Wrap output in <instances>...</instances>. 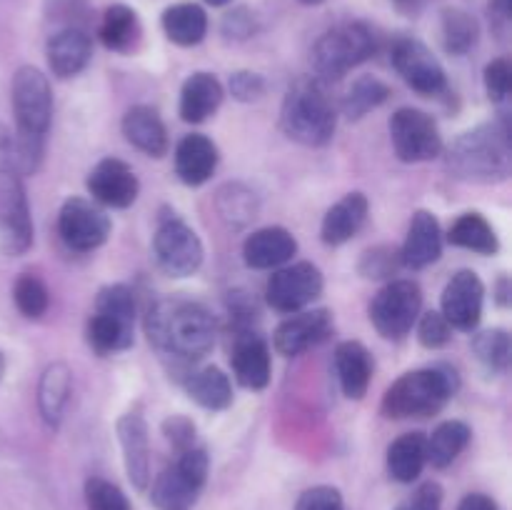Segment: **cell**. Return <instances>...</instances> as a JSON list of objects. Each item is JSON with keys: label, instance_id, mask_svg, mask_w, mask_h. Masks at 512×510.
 <instances>
[{"label": "cell", "instance_id": "cell-1", "mask_svg": "<svg viewBox=\"0 0 512 510\" xmlns=\"http://www.w3.org/2000/svg\"><path fill=\"white\" fill-rule=\"evenodd\" d=\"M145 333L160 355L180 363H195L213 350L215 320L205 305L168 295L148 310Z\"/></svg>", "mask_w": 512, "mask_h": 510}, {"label": "cell", "instance_id": "cell-2", "mask_svg": "<svg viewBox=\"0 0 512 510\" xmlns=\"http://www.w3.org/2000/svg\"><path fill=\"white\" fill-rule=\"evenodd\" d=\"M13 113L18 138L10 140V163L30 173L38 168L43 140L53 123V90L48 78L33 65H23L13 75Z\"/></svg>", "mask_w": 512, "mask_h": 510}, {"label": "cell", "instance_id": "cell-3", "mask_svg": "<svg viewBox=\"0 0 512 510\" xmlns=\"http://www.w3.org/2000/svg\"><path fill=\"white\" fill-rule=\"evenodd\" d=\"M448 168L455 178L475 183L508 180L512 170V143L508 120H493L460 135L448 150Z\"/></svg>", "mask_w": 512, "mask_h": 510}, {"label": "cell", "instance_id": "cell-4", "mask_svg": "<svg viewBox=\"0 0 512 510\" xmlns=\"http://www.w3.org/2000/svg\"><path fill=\"white\" fill-rule=\"evenodd\" d=\"M338 115L333 100L323 88V80L300 78L288 88L280 108V128L290 140L308 148L328 145L335 135Z\"/></svg>", "mask_w": 512, "mask_h": 510}, {"label": "cell", "instance_id": "cell-5", "mask_svg": "<svg viewBox=\"0 0 512 510\" xmlns=\"http://www.w3.org/2000/svg\"><path fill=\"white\" fill-rule=\"evenodd\" d=\"M458 393V373L448 365L410 370L400 375L383 395L385 418H428L440 413Z\"/></svg>", "mask_w": 512, "mask_h": 510}, {"label": "cell", "instance_id": "cell-6", "mask_svg": "<svg viewBox=\"0 0 512 510\" xmlns=\"http://www.w3.org/2000/svg\"><path fill=\"white\" fill-rule=\"evenodd\" d=\"M135 298L128 285H108L95 298V310L88 320V343L95 353L110 355L133 345Z\"/></svg>", "mask_w": 512, "mask_h": 510}, {"label": "cell", "instance_id": "cell-7", "mask_svg": "<svg viewBox=\"0 0 512 510\" xmlns=\"http://www.w3.org/2000/svg\"><path fill=\"white\" fill-rule=\"evenodd\" d=\"M375 33L365 23H343L318 38L313 68L318 80H340L375 53Z\"/></svg>", "mask_w": 512, "mask_h": 510}, {"label": "cell", "instance_id": "cell-8", "mask_svg": "<svg viewBox=\"0 0 512 510\" xmlns=\"http://www.w3.org/2000/svg\"><path fill=\"white\" fill-rule=\"evenodd\" d=\"M210 460L205 448H188L178 455L170 468L155 478L150 503L158 510H190L198 503L208 480Z\"/></svg>", "mask_w": 512, "mask_h": 510}, {"label": "cell", "instance_id": "cell-9", "mask_svg": "<svg viewBox=\"0 0 512 510\" xmlns=\"http://www.w3.org/2000/svg\"><path fill=\"white\" fill-rule=\"evenodd\" d=\"M423 290L415 280H390L370 303V323L383 338L400 340L418 323Z\"/></svg>", "mask_w": 512, "mask_h": 510}, {"label": "cell", "instance_id": "cell-10", "mask_svg": "<svg viewBox=\"0 0 512 510\" xmlns=\"http://www.w3.org/2000/svg\"><path fill=\"white\" fill-rule=\"evenodd\" d=\"M395 155L403 163H425L443 153V135L430 113L418 108L395 110L388 123Z\"/></svg>", "mask_w": 512, "mask_h": 510}, {"label": "cell", "instance_id": "cell-11", "mask_svg": "<svg viewBox=\"0 0 512 510\" xmlns=\"http://www.w3.org/2000/svg\"><path fill=\"white\" fill-rule=\"evenodd\" d=\"M323 293V273L313 263H293L275 268L265 285V300L283 315L300 313Z\"/></svg>", "mask_w": 512, "mask_h": 510}, {"label": "cell", "instance_id": "cell-12", "mask_svg": "<svg viewBox=\"0 0 512 510\" xmlns=\"http://www.w3.org/2000/svg\"><path fill=\"white\" fill-rule=\"evenodd\" d=\"M153 253L160 268L173 278L193 275L203 265V243L198 233L180 218H163L153 238Z\"/></svg>", "mask_w": 512, "mask_h": 510}, {"label": "cell", "instance_id": "cell-13", "mask_svg": "<svg viewBox=\"0 0 512 510\" xmlns=\"http://www.w3.org/2000/svg\"><path fill=\"white\" fill-rule=\"evenodd\" d=\"M60 240L75 253L100 248L110 235V218L95 200L68 198L58 213Z\"/></svg>", "mask_w": 512, "mask_h": 510}, {"label": "cell", "instance_id": "cell-14", "mask_svg": "<svg viewBox=\"0 0 512 510\" xmlns=\"http://www.w3.org/2000/svg\"><path fill=\"white\" fill-rule=\"evenodd\" d=\"M393 68L420 95H438L448 88L445 68L425 43L415 38H398L390 50Z\"/></svg>", "mask_w": 512, "mask_h": 510}, {"label": "cell", "instance_id": "cell-15", "mask_svg": "<svg viewBox=\"0 0 512 510\" xmlns=\"http://www.w3.org/2000/svg\"><path fill=\"white\" fill-rule=\"evenodd\" d=\"M483 303H485V285L473 270H460L453 278L448 280L443 290L440 305L453 328L458 330H475L478 328L480 318H483Z\"/></svg>", "mask_w": 512, "mask_h": 510}, {"label": "cell", "instance_id": "cell-16", "mask_svg": "<svg viewBox=\"0 0 512 510\" xmlns=\"http://www.w3.org/2000/svg\"><path fill=\"white\" fill-rule=\"evenodd\" d=\"M330 330H333V313L328 308L300 310V313H293L278 325L273 335V345L285 358H295V355L323 343Z\"/></svg>", "mask_w": 512, "mask_h": 510}, {"label": "cell", "instance_id": "cell-17", "mask_svg": "<svg viewBox=\"0 0 512 510\" xmlns=\"http://www.w3.org/2000/svg\"><path fill=\"white\" fill-rule=\"evenodd\" d=\"M88 193L105 208H130L140 193L138 175L123 160L103 158L88 173Z\"/></svg>", "mask_w": 512, "mask_h": 510}, {"label": "cell", "instance_id": "cell-18", "mask_svg": "<svg viewBox=\"0 0 512 510\" xmlns=\"http://www.w3.org/2000/svg\"><path fill=\"white\" fill-rule=\"evenodd\" d=\"M440 255H443V230H440L438 218L430 210H418L410 220L408 235L400 250V263L405 268L423 270L438 263Z\"/></svg>", "mask_w": 512, "mask_h": 510}, {"label": "cell", "instance_id": "cell-19", "mask_svg": "<svg viewBox=\"0 0 512 510\" xmlns=\"http://www.w3.org/2000/svg\"><path fill=\"white\" fill-rule=\"evenodd\" d=\"M118 438L123 448L125 473L130 483L138 490H145L150 483V443H148V425L145 418L135 410L120 415L118 420Z\"/></svg>", "mask_w": 512, "mask_h": 510}, {"label": "cell", "instance_id": "cell-20", "mask_svg": "<svg viewBox=\"0 0 512 510\" xmlns=\"http://www.w3.org/2000/svg\"><path fill=\"white\" fill-rule=\"evenodd\" d=\"M295 253H298V240L293 238L290 230L280 228V225L255 230L243 243V260L253 270L280 268L288 260H293Z\"/></svg>", "mask_w": 512, "mask_h": 510}, {"label": "cell", "instance_id": "cell-21", "mask_svg": "<svg viewBox=\"0 0 512 510\" xmlns=\"http://www.w3.org/2000/svg\"><path fill=\"white\" fill-rule=\"evenodd\" d=\"M218 145L203 133H190L175 148V173L190 188L208 183L218 168Z\"/></svg>", "mask_w": 512, "mask_h": 510}, {"label": "cell", "instance_id": "cell-22", "mask_svg": "<svg viewBox=\"0 0 512 510\" xmlns=\"http://www.w3.org/2000/svg\"><path fill=\"white\" fill-rule=\"evenodd\" d=\"M45 55H48L50 73L60 80H68L83 73L85 65L90 63L93 43H90L88 33H83L80 28H65L48 40Z\"/></svg>", "mask_w": 512, "mask_h": 510}, {"label": "cell", "instance_id": "cell-23", "mask_svg": "<svg viewBox=\"0 0 512 510\" xmlns=\"http://www.w3.org/2000/svg\"><path fill=\"white\" fill-rule=\"evenodd\" d=\"M370 203L363 193H348L340 198L333 208L325 213L323 225H320V238L325 245H345L360 233V228L368 220Z\"/></svg>", "mask_w": 512, "mask_h": 510}, {"label": "cell", "instance_id": "cell-24", "mask_svg": "<svg viewBox=\"0 0 512 510\" xmlns=\"http://www.w3.org/2000/svg\"><path fill=\"white\" fill-rule=\"evenodd\" d=\"M123 135L133 148L143 150L150 158H163L170 148L163 118L150 105H133L123 115Z\"/></svg>", "mask_w": 512, "mask_h": 510}, {"label": "cell", "instance_id": "cell-25", "mask_svg": "<svg viewBox=\"0 0 512 510\" xmlns=\"http://www.w3.org/2000/svg\"><path fill=\"white\" fill-rule=\"evenodd\" d=\"M233 375L243 388L248 390H263L268 388L270 373H273V363H270V348L260 335H243L235 343L233 358Z\"/></svg>", "mask_w": 512, "mask_h": 510}, {"label": "cell", "instance_id": "cell-26", "mask_svg": "<svg viewBox=\"0 0 512 510\" xmlns=\"http://www.w3.org/2000/svg\"><path fill=\"white\" fill-rule=\"evenodd\" d=\"M3 243L13 255L25 253L33 245V220H30L28 198L18 178L8 180L3 203Z\"/></svg>", "mask_w": 512, "mask_h": 510}, {"label": "cell", "instance_id": "cell-27", "mask_svg": "<svg viewBox=\"0 0 512 510\" xmlns=\"http://www.w3.org/2000/svg\"><path fill=\"white\" fill-rule=\"evenodd\" d=\"M335 370L343 393L350 400H363L373 380V358L358 340H345L335 348Z\"/></svg>", "mask_w": 512, "mask_h": 510}, {"label": "cell", "instance_id": "cell-28", "mask_svg": "<svg viewBox=\"0 0 512 510\" xmlns=\"http://www.w3.org/2000/svg\"><path fill=\"white\" fill-rule=\"evenodd\" d=\"M223 85L213 73H193L180 90V118L185 123H205L223 103Z\"/></svg>", "mask_w": 512, "mask_h": 510}, {"label": "cell", "instance_id": "cell-29", "mask_svg": "<svg viewBox=\"0 0 512 510\" xmlns=\"http://www.w3.org/2000/svg\"><path fill=\"white\" fill-rule=\"evenodd\" d=\"M73 393V373L65 363H50L38 383V408L48 425L58 428Z\"/></svg>", "mask_w": 512, "mask_h": 510}, {"label": "cell", "instance_id": "cell-30", "mask_svg": "<svg viewBox=\"0 0 512 510\" xmlns=\"http://www.w3.org/2000/svg\"><path fill=\"white\" fill-rule=\"evenodd\" d=\"M185 393L205 410H225L233 403V385L230 378L215 365L193 370L185 375Z\"/></svg>", "mask_w": 512, "mask_h": 510}, {"label": "cell", "instance_id": "cell-31", "mask_svg": "<svg viewBox=\"0 0 512 510\" xmlns=\"http://www.w3.org/2000/svg\"><path fill=\"white\" fill-rule=\"evenodd\" d=\"M163 30L175 45L193 48V45L203 43L205 33H208V15L195 3L170 5L163 13Z\"/></svg>", "mask_w": 512, "mask_h": 510}, {"label": "cell", "instance_id": "cell-32", "mask_svg": "<svg viewBox=\"0 0 512 510\" xmlns=\"http://www.w3.org/2000/svg\"><path fill=\"white\" fill-rule=\"evenodd\" d=\"M428 455H425V435L405 433L393 440L388 448V473L398 483H413L420 478Z\"/></svg>", "mask_w": 512, "mask_h": 510}, {"label": "cell", "instance_id": "cell-33", "mask_svg": "<svg viewBox=\"0 0 512 510\" xmlns=\"http://www.w3.org/2000/svg\"><path fill=\"white\" fill-rule=\"evenodd\" d=\"M470 433L468 423L463 420H445L433 430L430 438H425V455L433 468H448L458 460V455L468 448Z\"/></svg>", "mask_w": 512, "mask_h": 510}, {"label": "cell", "instance_id": "cell-34", "mask_svg": "<svg viewBox=\"0 0 512 510\" xmlns=\"http://www.w3.org/2000/svg\"><path fill=\"white\" fill-rule=\"evenodd\" d=\"M448 240L455 248H465L470 253L495 255L500 243L495 228L480 213H463L448 230Z\"/></svg>", "mask_w": 512, "mask_h": 510}, {"label": "cell", "instance_id": "cell-35", "mask_svg": "<svg viewBox=\"0 0 512 510\" xmlns=\"http://www.w3.org/2000/svg\"><path fill=\"white\" fill-rule=\"evenodd\" d=\"M140 38V23L138 15L128 5H110L100 23V40L108 50L115 53H128Z\"/></svg>", "mask_w": 512, "mask_h": 510}, {"label": "cell", "instance_id": "cell-36", "mask_svg": "<svg viewBox=\"0 0 512 510\" xmlns=\"http://www.w3.org/2000/svg\"><path fill=\"white\" fill-rule=\"evenodd\" d=\"M390 98V88L383 80L373 78V75H363L350 85V90L343 98V113L350 120H360L370 113V110L380 108L385 100Z\"/></svg>", "mask_w": 512, "mask_h": 510}, {"label": "cell", "instance_id": "cell-37", "mask_svg": "<svg viewBox=\"0 0 512 510\" xmlns=\"http://www.w3.org/2000/svg\"><path fill=\"white\" fill-rule=\"evenodd\" d=\"M480 28L473 15L465 10H445L443 13V45L450 55H465L478 43Z\"/></svg>", "mask_w": 512, "mask_h": 510}, {"label": "cell", "instance_id": "cell-38", "mask_svg": "<svg viewBox=\"0 0 512 510\" xmlns=\"http://www.w3.org/2000/svg\"><path fill=\"white\" fill-rule=\"evenodd\" d=\"M473 353L478 355V360L490 370V373H503V370H508L512 355L508 330L493 328L478 333L473 340Z\"/></svg>", "mask_w": 512, "mask_h": 510}, {"label": "cell", "instance_id": "cell-39", "mask_svg": "<svg viewBox=\"0 0 512 510\" xmlns=\"http://www.w3.org/2000/svg\"><path fill=\"white\" fill-rule=\"evenodd\" d=\"M13 300L25 318H40L50 305V293L38 275L23 273L13 285Z\"/></svg>", "mask_w": 512, "mask_h": 510}, {"label": "cell", "instance_id": "cell-40", "mask_svg": "<svg viewBox=\"0 0 512 510\" xmlns=\"http://www.w3.org/2000/svg\"><path fill=\"white\" fill-rule=\"evenodd\" d=\"M85 503L88 510H130L123 490L103 478H90L85 483Z\"/></svg>", "mask_w": 512, "mask_h": 510}, {"label": "cell", "instance_id": "cell-41", "mask_svg": "<svg viewBox=\"0 0 512 510\" xmlns=\"http://www.w3.org/2000/svg\"><path fill=\"white\" fill-rule=\"evenodd\" d=\"M418 338L425 348L430 350H438L445 348V345L453 340V325L445 320V315L440 310H430L420 318L418 323Z\"/></svg>", "mask_w": 512, "mask_h": 510}, {"label": "cell", "instance_id": "cell-42", "mask_svg": "<svg viewBox=\"0 0 512 510\" xmlns=\"http://www.w3.org/2000/svg\"><path fill=\"white\" fill-rule=\"evenodd\" d=\"M485 90L493 103H505L510 98L512 88V68L508 58H495L493 63L485 65Z\"/></svg>", "mask_w": 512, "mask_h": 510}, {"label": "cell", "instance_id": "cell-43", "mask_svg": "<svg viewBox=\"0 0 512 510\" xmlns=\"http://www.w3.org/2000/svg\"><path fill=\"white\" fill-rule=\"evenodd\" d=\"M295 510H345V503L340 490L330 488V485H318L300 495Z\"/></svg>", "mask_w": 512, "mask_h": 510}, {"label": "cell", "instance_id": "cell-44", "mask_svg": "<svg viewBox=\"0 0 512 510\" xmlns=\"http://www.w3.org/2000/svg\"><path fill=\"white\" fill-rule=\"evenodd\" d=\"M163 433L180 453L188 448H195V425L185 415H170L163 423Z\"/></svg>", "mask_w": 512, "mask_h": 510}, {"label": "cell", "instance_id": "cell-45", "mask_svg": "<svg viewBox=\"0 0 512 510\" xmlns=\"http://www.w3.org/2000/svg\"><path fill=\"white\" fill-rule=\"evenodd\" d=\"M230 90L238 100H255L265 93V80L258 73L240 70V73L230 75Z\"/></svg>", "mask_w": 512, "mask_h": 510}, {"label": "cell", "instance_id": "cell-46", "mask_svg": "<svg viewBox=\"0 0 512 510\" xmlns=\"http://www.w3.org/2000/svg\"><path fill=\"white\" fill-rule=\"evenodd\" d=\"M440 505H443V490H440V485L425 483L398 510H440Z\"/></svg>", "mask_w": 512, "mask_h": 510}, {"label": "cell", "instance_id": "cell-47", "mask_svg": "<svg viewBox=\"0 0 512 510\" xmlns=\"http://www.w3.org/2000/svg\"><path fill=\"white\" fill-rule=\"evenodd\" d=\"M393 250H385V248H378V250H370V253H365L363 258V273L365 278H385V275H390V268H393Z\"/></svg>", "mask_w": 512, "mask_h": 510}, {"label": "cell", "instance_id": "cell-48", "mask_svg": "<svg viewBox=\"0 0 512 510\" xmlns=\"http://www.w3.org/2000/svg\"><path fill=\"white\" fill-rule=\"evenodd\" d=\"M458 510H500V508H498V503H495L493 498H488V495L470 493V495H465L463 500H460Z\"/></svg>", "mask_w": 512, "mask_h": 510}, {"label": "cell", "instance_id": "cell-49", "mask_svg": "<svg viewBox=\"0 0 512 510\" xmlns=\"http://www.w3.org/2000/svg\"><path fill=\"white\" fill-rule=\"evenodd\" d=\"M10 165V138L5 135V130L0 128V170Z\"/></svg>", "mask_w": 512, "mask_h": 510}, {"label": "cell", "instance_id": "cell-50", "mask_svg": "<svg viewBox=\"0 0 512 510\" xmlns=\"http://www.w3.org/2000/svg\"><path fill=\"white\" fill-rule=\"evenodd\" d=\"M205 3H208V5H228V3H233V0H205Z\"/></svg>", "mask_w": 512, "mask_h": 510}, {"label": "cell", "instance_id": "cell-51", "mask_svg": "<svg viewBox=\"0 0 512 510\" xmlns=\"http://www.w3.org/2000/svg\"><path fill=\"white\" fill-rule=\"evenodd\" d=\"M3 373H5V360L3 355H0V380H3Z\"/></svg>", "mask_w": 512, "mask_h": 510}, {"label": "cell", "instance_id": "cell-52", "mask_svg": "<svg viewBox=\"0 0 512 510\" xmlns=\"http://www.w3.org/2000/svg\"><path fill=\"white\" fill-rule=\"evenodd\" d=\"M300 3H305V5H318V3H323V0H300Z\"/></svg>", "mask_w": 512, "mask_h": 510}]
</instances>
